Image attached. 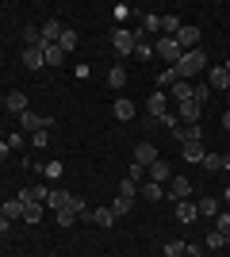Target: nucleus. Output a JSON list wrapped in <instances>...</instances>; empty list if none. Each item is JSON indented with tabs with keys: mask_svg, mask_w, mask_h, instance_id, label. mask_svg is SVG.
Segmentation results:
<instances>
[{
	"mask_svg": "<svg viewBox=\"0 0 230 257\" xmlns=\"http://www.w3.org/2000/svg\"><path fill=\"white\" fill-rule=\"evenodd\" d=\"M20 127L27 131V135H35V131H50V127H54V119H50V115H39V111L27 107V111L20 115Z\"/></svg>",
	"mask_w": 230,
	"mask_h": 257,
	"instance_id": "2",
	"label": "nucleus"
},
{
	"mask_svg": "<svg viewBox=\"0 0 230 257\" xmlns=\"http://www.w3.org/2000/svg\"><path fill=\"white\" fill-rule=\"evenodd\" d=\"M27 104H31V100L23 96V92H8V96H4V107H8V111H16V115H23V111H27Z\"/></svg>",
	"mask_w": 230,
	"mask_h": 257,
	"instance_id": "15",
	"label": "nucleus"
},
{
	"mask_svg": "<svg viewBox=\"0 0 230 257\" xmlns=\"http://www.w3.org/2000/svg\"><path fill=\"white\" fill-rule=\"evenodd\" d=\"M142 31H146V35L161 31V16H146V20H142Z\"/></svg>",
	"mask_w": 230,
	"mask_h": 257,
	"instance_id": "37",
	"label": "nucleus"
},
{
	"mask_svg": "<svg viewBox=\"0 0 230 257\" xmlns=\"http://www.w3.org/2000/svg\"><path fill=\"white\" fill-rule=\"evenodd\" d=\"M58 46H62V54H69V50H77V31H62V39H58Z\"/></svg>",
	"mask_w": 230,
	"mask_h": 257,
	"instance_id": "29",
	"label": "nucleus"
},
{
	"mask_svg": "<svg viewBox=\"0 0 230 257\" xmlns=\"http://www.w3.org/2000/svg\"><path fill=\"white\" fill-rule=\"evenodd\" d=\"M176 219H180V223H196L199 219L196 204H192V200H180V204H176Z\"/></svg>",
	"mask_w": 230,
	"mask_h": 257,
	"instance_id": "19",
	"label": "nucleus"
},
{
	"mask_svg": "<svg viewBox=\"0 0 230 257\" xmlns=\"http://www.w3.org/2000/svg\"><path fill=\"white\" fill-rule=\"evenodd\" d=\"M23 65H27V69H39V65H46L43 46H23Z\"/></svg>",
	"mask_w": 230,
	"mask_h": 257,
	"instance_id": "14",
	"label": "nucleus"
},
{
	"mask_svg": "<svg viewBox=\"0 0 230 257\" xmlns=\"http://www.w3.org/2000/svg\"><path fill=\"white\" fill-rule=\"evenodd\" d=\"M157 123H161V127H169V131H176V115H173V111H165Z\"/></svg>",
	"mask_w": 230,
	"mask_h": 257,
	"instance_id": "44",
	"label": "nucleus"
},
{
	"mask_svg": "<svg viewBox=\"0 0 230 257\" xmlns=\"http://www.w3.org/2000/svg\"><path fill=\"white\" fill-rule=\"evenodd\" d=\"M92 223H96V226H115V215H111V207H96V211H92Z\"/></svg>",
	"mask_w": 230,
	"mask_h": 257,
	"instance_id": "26",
	"label": "nucleus"
},
{
	"mask_svg": "<svg viewBox=\"0 0 230 257\" xmlns=\"http://www.w3.org/2000/svg\"><path fill=\"white\" fill-rule=\"evenodd\" d=\"M43 173L50 177V181H58V177H62V165H58V161H50V165H43Z\"/></svg>",
	"mask_w": 230,
	"mask_h": 257,
	"instance_id": "42",
	"label": "nucleus"
},
{
	"mask_svg": "<svg viewBox=\"0 0 230 257\" xmlns=\"http://www.w3.org/2000/svg\"><path fill=\"white\" fill-rule=\"evenodd\" d=\"M119 196H127V200H134V196H138V184L123 177V181H119Z\"/></svg>",
	"mask_w": 230,
	"mask_h": 257,
	"instance_id": "36",
	"label": "nucleus"
},
{
	"mask_svg": "<svg viewBox=\"0 0 230 257\" xmlns=\"http://www.w3.org/2000/svg\"><path fill=\"white\" fill-rule=\"evenodd\" d=\"M0 107H4V96H0Z\"/></svg>",
	"mask_w": 230,
	"mask_h": 257,
	"instance_id": "52",
	"label": "nucleus"
},
{
	"mask_svg": "<svg viewBox=\"0 0 230 257\" xmlns=\"http://www.w3.org/2000/svg\"><path fill=\"white\" fill-rule=\"evenodd\" d=\"M173 81H176V73H173V65H169V69H165V73H157V88H173Z\"/></svg>",
	"mask_w": 230,
	"mask_h": 257,
	"instance_id": "34",
	"label": "nucleus"
},
{
	"mask_svg": "<svg viewBox=\"0 0 230 257\" xmlns=\"http://www.w3.org/2000/svg\"><path fill=\"white\" fill-rule=\"evenodd\" d=\"M207 246H211V249H219V246H226V242H222L219 230H211V234H207Z\"/></svg>",
	"mask_w": 230,
	"mask_h": 257,
	"instance_id": "43",
	"label": "nucleus"
},
{
	"mask_svg": "<svg viewBox=\"0 0 230 257\" xmlns=\"http://www.w3.org/2000/svg\"><path fill=\"white\" fill-rule=\"evenodd\" d=\"M169 200H176V204H180V200H192V181H188V177H173V181H169Z\"/></svg>",
	"mask_w": 230,
	"mask_h": 257,
	"instance_id": "7",
	"label": "nucleus"
},
{
	"mask_svg": "<svg viewBox=\"0 0 230 257\" xmlns=\"http://www.w3.org/2000/svg\"><path fill=\"white\" fill-rule=\"evenodd\" d=\"M0 158H8V142H0Z\"/></svg>",
	"mask_w": 230,
	"mask_h": 257,
	"instance_id": "48",
	"label": "nucleus"
},
{
	"mask_svg": "<svg viewBox=\"0 0 230 257\" xmlns=\"http://www.w3.org/2000/svg\"><path fill=\"white\" fill-rule=\"evenodd\" d=\"M134 161H138V165H153V161H157V146H153V142H138V146H134Z\"/></svg>",
	"mask_w": 230,
	"mask_h": 257,
	"instance_id": "12",
	"label": "nucleus"
},
{
	"mask_svg": "<svg viewBox=\"0 0 230 257\" xmlns=\"http://www.w3.org/2000/svg\"><path fill=\"white\" fill-rule=\"evenodd\" d=\"M50 257H58V253H50Z\"/></svg>",
	"mask_w": 230,
	"mask_h": 257,
	"instance_id": "54",
	"label": "nucleus"
},
{
	"mask_svg": "<svg viewBox=\"0 0 230 257\" xmlns=\"http://www.w3.org/2000/svg\"><path fill=\"white\" fill-rule=\"evenodd\" d=\"M134 58H138V62H150V58H153V46L150 43H138V46H134Z\"/></svg>",
	"mask_w": 230,
	"mask_h": 257,
	"instance_id": "38",
	"label": "nucleus"
},
{
	"mask_svg": "<svg viewBox=\"0 0 230 257\" xmlns=\"http://www.w3.org/2000/svg\"><path fill=\"white\" fill-rule=\"evenodd\" d=\"M23 46H43V31L39 27H23Z\"/></svg>",
	"mask_w": 230,
	"mask_h": 257,
	"instance_id": "30",
	"label": "nucleus"
},
{
	"mask_svg": "<svg viewBox=\"0 0 230 257\" xmlns=\"http://www.w3.org/2000/svg\"><path fill=\"white\" fill-rule=\"evenodd\" d=\"M165 257H184V242H169V246H165Z\"/></svg>",
	"mask_w": 230,
	"mask_h": 257,
	"instance_id": "41",
	"label": "nucleus"
},
{
	"mask_svg": "<svg viewBox=\"0 0 230 257\" xmlns=\"http://www.w3.org/2000/svg\"><path fill=\"white\" fill-rule=\"evenodd\" d=\"M54 223H58V226H73L77 215H73V211H54Z\"/></svg>",
	"mask_w": 230,
	"mask_h": 257,
	"instance_id": "39",
	"label": "nucleus"
},
{
	"mask_svg": "<svg viewBox=\"0 0 230 257\" xmlns=\"http://www.w3.org/2000/svg\"><path fill=\"white\" fill-rule=\"evenodd\" d=\"M31 142H35V146H46V142H50V135H46V131H35Z\"/></svg>",
	"mask_w": 230,
	"mask_h": 257,
	"instance_id": "45",
	"label": "nucleus"
},
{
	"mask_svg": "<svg viewBox=\"0 0 230 257\" xmlns=\"http://www.w3.org/2000/svg\"><path fill=\"white\" fill-rule=\"evenodd\" d=\"M176 115L184 119V123H199V115H203V104H196V100H184V104H176Z\"/></svg>",
	"mask_w": 230,
	"mask_h": 257,
	"instance_id": "10",
	"label": "nucleus"
},
{
	"mask_svg": "<svg viewBox=\"0 0 230 257\" xmlns=\"http://www.w3.org/2000/svg\"><path fill=\"white\" fill-rule=\"evenodd\" d=\"M153 54H157V58H165V62L169 65H176L180 62V46H176V39H169V35H161V39H157V43H153Z\"/></svg>",
	"mask_w": 230,
	"mask_h": 257,
	"instance_id": "3",
	"label": "nucleus"
},
{
	"mask_svg": "<svg viewBox=\"0 0 230 257\" xmlns=\"http://www.w3.org/2000/svg\"><path fill=\"white\" fill-rule=\"evenodd\" d=\"M196 211L203 215V219H215V215H219V204H215L211 196H203V200H196Z\"/></svg>",
	"mask_w": 230,
	"mask_h": 257,
	"instance_id": "24",
	"label": "nucleus"
},
{
	"mask_svg": "<svg viewBox=\"0 0 230 257\" xmlns=\"http://www.w3.org/2000/svg\"><path fill=\"white\" fill-rule=\"evenodd\" d=\"M176 142H180V146H184V142H203L199 123H184V127H176Z\"/></svg>",
	"mask_w": 230,
	"mask_h": 257,
	"instance_id": "11",
	"label": "nucleus"
},
{
	"mask_svg": "<svg viewBox=\"0 0 230 257\" xmlns=\"http://www.w3.org/2000/svg\"><path fill=\"white\" fill-rule=\"evenodd\" d=\"M222 127L230 131V107H226V111H222Z\"/></svg>",
	"mask_w": 230,
	"mask_h": 257,
	"instance_id": "47",
	"label": "nucleus"
},
{
	"mask_svg": "<svg viewBox=\"0 0 230 257\" xmlns=\"http://www.w3.org/2000/svg\"><path fill=\"white\" fill-rule=\"evenodd\" d=\"M115 119H119V123H131L134 119V100H127V96L115 100Z\"/></svg>",
	"mask_w": 230,
	"mask_h": 257,
	"instance_id": "17",
	"label": "nucleus"
},
{
	"mask_svg": "<svg viewBox=\"0 0 230 257\" xmlns=\"http://www.w3.org/2000/svg\"><path fill=\"white\" fill-rule=\"evenodd\" d=\"M199 165H203V169H222V154H207Z\"/></svg>",
	"mask_w": 230,
	"mask_h": 257,
	"instance_id": "40",
	"label": "nucleus"
},
{
	"mask_svg": "<svg viewBox=\"0 0 230 257\" xmlns=\"http://www.w3.org/2000/svg\"><path fill=\"white\" fill-rule=\"evenodd\" d=\"M138 192H142L146 200H165V196H169V192H165V184H153V181H142V184H138Z\"/></svg>",
	"mask_w": 230,
	"mask_h": 257,
	"instance_id": "21",
	"label": "nucleus"
},
{
	"mask_svg": "<svg viewBox=\"0 0 230 257\" xmlns=\"http://www.w3.org/2000/svg\"><path fill=\"white\" fill-rule=\"evenodd\" d=\"M127 181H134V184H142V181H146V165H138V161H134L131 169H127Z\"/></svg>",
	"mask_w": 230,
	"mask_h": 257,
	"instance_id": "33",
	"label": "nucleus"
},
{
	"mask_svg": "<svg viewBox=\"0 0 230 257\" xmlns=\"http://www.w3.org/2000/svg\"><path fill=\"white\" fill-rule=\"evenodd\" d=\"M184 23H180V16H161V35H169V39H176V31H180Z\"/></svg>",
	"mask_w": 230,
	"mask_h": 257,
	"instance_id": "22",
	"label": "nucleus"
},
{
	"mask_svg": "<svg viewBox=\"0 0 230 257\" xmlns=\"http://www.w3.org/2000/svg\"><path fill=\"white\" fill-rule=\"evenodd\" d=\"M108 85L111 88H123V85H127V69H123V65H111V69H108Z\"/></svg>",
	"mask_w": 230,
	"mask_h": 257,
	"instance_id": "25",
	"label": "nucleus"
},
{
	"mask_svg": "<svg viewBox=\"0 0 230 257\" xmlns=\"http://www.w3.org/2000/svg\"><path fill=\"white\" fill-rule=\"evenodd\" d=\"M69 204H73V192H66V188H50V196H46V207H50V211H66Z\"/></svg>",
	"mask_w": 230,
	"mask_h": 257,
	"instance_id": "9",
	"label": "nucleus"
},
{
	"mask_svg": "<svg viewBox=\"0 0 230 257\" xmlns=\"http://www.w3.org/2000/svg\"><path fill=\"white\" fill-rule=\"evenodd\" d=\"M39 31H43V43H58V39H62V31H66V27H62V23H58V20H46L43 27H39Z\"/></svg>",
	"mask_w": 230,
	"mask_h": 257,
	"instance_id": "18",
	"label": "nucleus"
},
{
	"mask_svg": "<svg viewBox=\"0 0 230 257\" xmlns=\"http://www.w3.org/2000/svg\"><path fill=\"white\" fill-rule=\"evenodd\" d=\"M111 46H115V54H134L138 35H134V31H115V35H111Z\"/></svg>",
	"mask_w": 230,
	"mask_h": 257,
	"instance_id": "6",
	"label": "nucleus"
},
{
	"mask_svg": "<svg viewBox=\"0 0 230 257\" xmlns=\"http://www.w3.org/2000/svg\"><path fill=\"white\" fill-rule=\"evenodd\" d=\"M180 158H184V161H203V158H207V150H203V142H184Z\"/></svg>",
	"mask_w": 230,
	"mask_h": 257,
	"instance_id": "20",
	"label": "nucleus"
},
{
	"mask_svg": "<svg viewBox=\"0 0 230 257\" xmlns=\"http://www.w3.org/2000/svg\"><path fill=\"white\" fill-rule=\"evenodd\" d=\"M131 207H134V200H127V196H115V204H111V215L119 219V215H127Z\"/></svg>",
	"mask_w": 230,
	"mask_h": 257,
	"instance_id": "31",
	"label": "nucleus"
},
{
	"mask_svg": "<svg viewBox=\"0 0 230 257\" xmlns=\"http://www.w3.org/2000/svg\"><path fill=\"white\" fill-rule=\"evenodd\" d=\"M222 169H230V154H222Z\"/></svg>",
	"mask_w": 230,
	"mask_h": 257,
	"instance_id": "49",
	"label": "nucleus"
},
{
	"mask_svg": "<svg viewBox=\"0 0 230 257\" xmlns=\"http://www.w3.org/2000/svg\"><path fill=\"white\" fill-rule=\"evenodd\" d=\"M192 100H196V104H207V100H211V88L207 85H192Z\"/></svg>",
	"mask_w": 230,
	"mask_h": 257,
	"instance_id": "35",
	"label": "nucleus"
},
{
	"mask_svg": "<svg viewBox=\"0 0 230 257\" xmlns=\"http://www.w3.org/2000/svg\"><path fill=\"white\" fill-rule=\"evenodd\" d=\"M8 230H12V223L4 219V215H0V234H8Z\"/></svg>",
	"mask_w": 230,
	"mask_h": 257,
	"instance_id": "46",
	"label": "nucleus"
},
{
	"mask_svg": "<svg viewBox=\"0 0 230 257\" xmlns=\"http://www.w3.org/2000/svg\"><path fill=\"white\" fill-rule=\"evenodd\" d=\"M146 173H150L146 181H153V184H169V181L176 177V173H173V165H169V161H161V158L153 161V165H146Z\"/></svg>",
	"mask_w": 230,
	"mask_h": 257,
	"instance_id": "4",
	"label": "nucleus"
},
{
	"mask_svg": "<svg viewBox=\"0 0 230 257\" xmlns=\"http://www.w3.org/2000/svg\"><path fill=\"white\" fill-rule=\"evenodd\" d=\"M207 88H215V92H230V73L222 69V65L207 69Z\"/></svg>",
	"mask_w": 230,
	"mask_h": 257,
	"instance_id": "8",
	"label": "nucleus"
},
{
	"mask_svg": "<svg viewBox=\"0 0 230 257\" xmlns=\"http://www.w3.org/2000/svg\"><path fill=\"white\" fill-rule=\"evenodd\" d=\"M203 65H207V54L203 50H188V54H180V62L173 65V73H176V81H192Z\"/></svg>",
	"mask_w": 230,
	"mask_h": 257,
	"instance_id": "1",
	"label": "nucleus"
},
{
	"mask_svg": "<svg viewBox=\"0 0 230 257\" xmlns=\"http://www.w3.org/2000/svg\"><path fill=\"white\" fill-rule=\"evenodd\" d=\"M222 196H226V204H230V188H226V192H222Z\"/></svg>",
	"mask_w": 230,
	"mask_h": 257,
	"instance_id": "51",
	"label": "nucleus"
},
{
	"mask_svg": "<svg viewBox=\"0 0 230 257\" xmlns=\"http://www.w3.org/2000/svg\"><path fill=\"white\" fill-rule=\"evenodd\" d=\"M4 219H8V223L23 219V204H20V200H8V204H4Z\"/></svg>",
	"mask_w": 230,
	"mask_h": 257,
	"instance_id": "28",
	"label": "nucleus"
},
{
	"mask_svg": "<svg viewBox=\"0 0 230 257\" xmlns=\"http://www.w3.org/2000/svg\"><path fill=\"white\" fill-rule=\"evenodd\" d=\"M176 46H180V50H199V27H188V23H184V27H180V31H176Z\"/></svg>",
	"mask_w": 230,
	"mask_h": 257,
	"instance_id": "5",
	"label": "nucleus"
},
{
	"mask_svg": "<svg viewBox=\"0 0 230 257\" xmlns=\"http://www.w3.org/2000/svg\"><path fill=\"white\" fill-rule=\"evenodd\" d=\"M146 107H150V119H161L165 111H169V100H165V92H161V88H157V92H153V96L146 100Z\"/></svg>",
	"mask_w": 230,
	"mask_h": 257,
	"instance_id": "13",
	"label": "nucleus"
},
{
	"mask_svg": "<svg viewBox=\"0 0 230 257\" xmlns=\"http://www.w3.org/2000/svg\"><path fill=\"white\" fill-rule=\"evenodd\" d=\"M43 211H46V204H23V223H39L43 219Z\"/></svg>",
	"mask_w": 230,
	"mask_h": 257,
	"instance_id": "23",
	"label": "nucleus"
},
{
	"mask_svg": "<svg viewBox=\"0 0 230 257\" xmlns=\"http://www.w3.org/2000/svg\"><path fill=\"white\" fill-rule=\"evenodd\" d=\"M43 58H46V65H54V69L66 62V54H62V46H58V43H43Z\"/></svg>",
	"mask_w": 230,
	"mask_h": 257,
	"instance_id": "16",
	"label": "nucleus"
},
{
	"mask_svg": "<svg viewBox=\"0 0 230 257\" xmlns=\"http://www.w3.org/2000/svg\"><path fill=\"white\" fill-rule=\"evenodd\" d=\"M222 69H226V73H230V58H226V65H222Z\"/></svg>",
	"mask_w": 230,
	"mask_h": 257,
	"instance_id": "50",
	"label": "nucleus"
},
{
	"mask_svg": "<svg viewBox=\"0 0 230 257\" xmlns=\"http://www.w3.org/2000/svg\"><path fill=\"white\" fill-rule=\"evenodd\" d=\"M215 230H219L222 238H230V211H222V215H215Z\"/></svg>",
	"mask_w": 230,
	"mask_h": 257,
	"instance_id": "32",
	"label": "nucleus"
},
{
	"mask_svg": "<svg viewBox=\"0 0 230 257\" xmlns=\"http://www.w3.org/2000/svg\"><path fill=\"white\" fill-rule=\"evenodd\" d=\"M173 96H176V104L192 100V85H188V81H173Z\"/></svg>",
	"mask_w": 230,
	"mask_h": 257,
	"instance_id": "27",
	"label": "nucleus"
},
{
	"mask_svg": "<svg viewBox=\"0 0 230 257\" xmlns=\"http://www.w3.org/2000/svg\"><path fill=\"white\" fill-rule=\"evenodd\" d=\"M226 104H230V92H226Z\"/></svg>",
	"mask_w": 230,
	"mask_h": 257,
	"instance_id": "53",
	"label": "nucleus"
}]
</instances>
